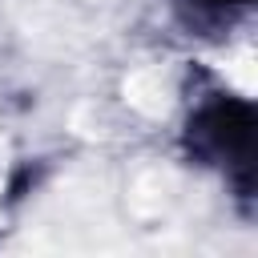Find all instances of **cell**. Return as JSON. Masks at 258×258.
Instances as JSON below:
<instances>
[{
	"label": "cell",
	"instance_id": "cell-2",
	"mask_svg": "<svg viewBox=\"0 0 258 258\" xmlns=\"http://www.w3.org/2000/svg\"><path fill=\"white\" fill-rule=\"evenodd\" d=\"M254 0H177V12H181V20L194 28H202V24H226V20H234L238 12H246Z\"/></svg>",
	"mask_w": 258,
	"mask_h": 258
},
{
	"label": "cell",
	"instance_id": "cell-1",
	"mask_svg": "<svg viewBox=\"0 0 258 258\" xmlns=\"http://www.w3.org/2000/svg\"><path fill=\"white\" fill-rule=\"evenodd\" d=\"M181 153L198 169H214L238 214L250 222L258 210V109L250 97L206 81L181 121Z\"/></svg>",
	"mask_w": 258,
	"mask_h": 258
}]
</instances>
